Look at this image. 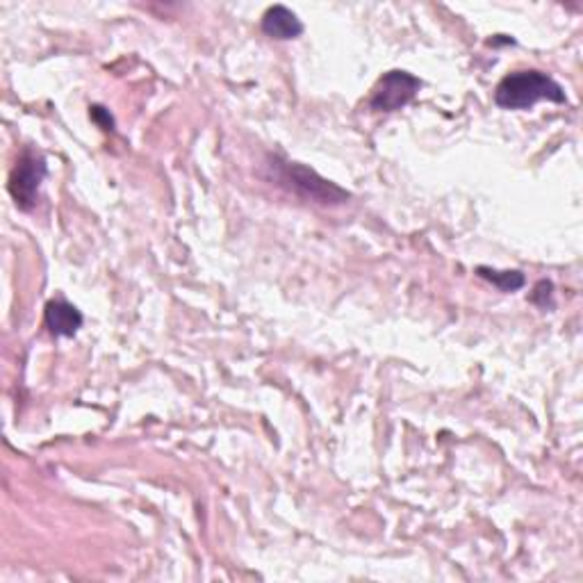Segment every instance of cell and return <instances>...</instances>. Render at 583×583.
<instances>
[{
  "instance_id": "cell-5",
  "label": "cell",
  "mask_w": 583,
  "mask_h": 583,
  "mask_svg": "<svg viewBox=\"0 0 583 583\" xmlns=\"http://www.w3.org/2000/svg\"><path fill=\"white\" fill-rule=\"evenodd\" d=\"M262 33L272 39H281V42H289V39H297L304 35V23L301 19L287 10L285 5H274L265 12L262 16Z\"/></svg>"
},
{
  "instance_id": "cell-1",
  "label": "cell",
  "mask_w": 583,
  "mask_h": 583,
  "mask_svg": "<svg viewBox=\"0 0 583 583\" xmlns=\"http://www.w3.org/2000/svg\"><path fill=\"white\" fill-rule=\"evenodd\" d=\"M538 101L565 103L563 87L542 71L508 73L494 90V103L504 110H527Z\"/></svg>"
},
{
  "instance_id": "cell-6",
  "label": "cell",
  "mask_w": 583,
  "mask_h": 583,
  "mask_svg": "<svg viewBox=\"0 0 583 583\" xmlns=\"http://www.w3.org/2000/svg\"><path fill=\"white\" fill-rule=\"evenodd\" d=\"M44 319L50 333L57 338H73L82 327V312L65 299L48 301L44 310Z\"/></svg>"
},
{
  "instance_id": "cell-2",
  "label": "cell",
  "mask_w": 583,
  "mask_h": 583,
  "mask_svg": "<svg viewBox=\"0 0 583 583\" xmlns=\"http://www.w3.org/2000/svg\"><path fill=\"white\" fill-rule=\"evenodd\" d=\"M46 173H48V167H46V158L42 153H37L35 149H25L21 153V158L16 160V164L12 169V176H10V194L21 210L35 208L39 187L46 179Z\"/></svg>"
},
{
  "instance_id": "cell-3",
  "label": "cell",
  "mask_w": 583,
  "mask_h": 583,
  "mask_svg": "<svg viewBox=\"0 0 583 583\" xmlns=\"http://www.w3.org/2000/svg\"><path fill=\"white\" fill-rule=\"evenodd\" d=\"M420 78L408 71H390L378 80L376 90L369 99V107L374 112H397L405 107L420 92Z\"/></svg>"
},
{
  "instance_id": "cell-4",
  "label": "cell",
  "mask_w": 583,
  "mask_h": 583,
  "mask_svg": "<svg viewBox=\"0 0 583 583\" xmlns=\"http://www.w3.org/2000/svg\"><path fill=\"white\" fill-rule=\"evenodd\" d=\"M281 173H283L285 183H289L299 194H304L306 198H312L317 203H342L348 198V194L344 190H340L331 181H324L322 176H317L312 169H308L304 164L285 162V164H281Z\"/></svg>"
},
{
  "instance_id": "cell-7",
  "label": "cell",
  "mask_w": 583,
  "mask_h": 583,
  "mask_svg": "<svg viewBox=\"0 0 583 583\" xmlns=\"http://www.w3.org/2000/svg\"><path fill=\"white\" fill-rule=\"evenodd\" d=\"M481 278L490 281L492 285H498L502 292H515L519 287H524L527 278H524L522 272H498V270H490V267H479L477 270Z\"/></svg>"
}]
</instances>
